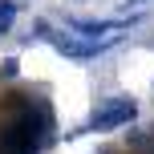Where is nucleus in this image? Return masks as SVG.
<instances>
[{"label":"nucleus","mask_w":154,"mask_h":154,"mask_svg":"<svg viewBox=\"0 0 154 154\" xmlns=\"http://www.w3.org/2000/svg\"><path fill=\"white\" fill-rule=\"evenodd\" d=\"M138 118V101L134 97H106L101 106H93L85 130H122Z\"/></svg>","instance_id":"nucleus-1"},{"label":"nucleus","mask_w":154,"mask_h":154,"mask_svg":"<svg viewBox=\"0 0 154 154\" xmlns=\"http://www.w3.org/2000/svg\"><path fill=\"white\" fill-rule=\"evenodd\" d=\"M4 32H8V20H0V37H4Z\"/></svg>","instance_id":"nucleus-7"},{"label":"nucleus","mask_w":154,"mask_h":154,"mask_svg":"<svg viewBox=\"0 0 154 154\" xmlns=\"http://www.w3.org/2000/svg\"><path fill=\"white\" fill-rule=\"evenodd\" d=\"M130 146L138 150V154H154V130H150V134H134Z\"/></svg>","instance_id":"nucleus-5"},{"label":"nucleus","mask_w":154,"mask_h":154,"mask_svg":"<svg viewBox=\"0 0 154 154\" xmlns=\"http://www.w3.org/2000/svg\"><path fill=\"white\" fill-rule=\"evenodd\" d=\"M12 16H16V4H12V0H0V20L12 24Z\"/></svg>","instance_id":"nucleus-6"},{"label":"nucleus","mask_w":154,"mask_h":154,"mask_svg":"<svg viewBox=\"0 0 154 154\" xmlns=\"http://www.w3.org/2000/svg\"><path fill=\"white\" fill-rule=\"evenodd\" d=\"M53 32H57L53 24H49L45 16H37V20H32V37H29V41H49V37H53Z\"/></svg>","instance_id":"nucleus-4"},{"label":"nucleus","mask_w":154,"mask_h":154,"mask_svg":"<svg viewBox=\"0 0 154 154\" xmlns=\"http://www.w3.org/2000/svg\"><path fill=\"white\" fill-rule=\"evenodd\" d=\"M49 45H53L65 61H93V57H101L106 49H114L118 41L114 37H106V41H77V37H65V32H53Z\"/></svg>","instance_id":"nucleus-2"},{"label":"nucleus","mask_w":154,"mask_h":154,"mask_svg":"<svg viewBox=\"0 0 154 154\" xmlns=\"http://www.w3.org/2000/svg\"><path fill=\"white\" fill-rule=\"evenodd\" d=\"M130 4H138V8H142V4H150V0H130Z\"/></svg>","instance_id":"nucleus-8"},{"label":"nucleus","mask_w":154,"mask_h":154,"mask_svg":"<svg viewBox=\"0 0 154 154\" xmlns=\"http://www.w3.org/2000/svg\"><path fill=\"white\" fill-rule=\"evenodd\" d=\"M134 20H138V16H130V20H69V29L77 37H85V41H106L114 29H130Z\"/></svg>","instance_id":"nucleus-3"}]
</instances>
